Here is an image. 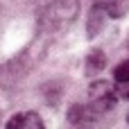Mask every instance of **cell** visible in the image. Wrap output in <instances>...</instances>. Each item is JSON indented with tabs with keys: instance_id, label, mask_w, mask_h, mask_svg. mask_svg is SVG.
I'll use <instances>...</instances> for the list:
<instances>
[{
	"instance_id": "6",
	"label": "cell",
	"mask_w": 129,
	"mask_h": 129,
	"mask_svg": "<svg viewBox=\"0 0 129 129\" xmlns=\"http://www.w3.org/2000/svg\"><path fill=\"white\" fill-rule=\"evenodd\" d=\"M104 66H107V54L102 50H98V48L91 50L88 57H86V73L88 75H98V73L104 70Z\"/></svg>"
},
{
	"instance_id": "1",
	"label": "cell",
	"mask_w": 129,
	"mask_h": 129,
	"mask_svg": "<svg viewBox=\"0 0 129 129\" xmlns=\"http://www.w3.org/2000/svg\"><path fill=\"white\" fill-rule=\"evenodd\" d=\"M118 100L120 98L116 93V86L98 79L88 86V102L70 107L68 122L75 129H107L111 125V116Z\"/></svg>"
},
{
	"instance_id": "8",
	"label": "cell",
	"mask_w": 129,
	"mask_h": 129,
	"mask_svg": "<svg viewBox=\"0 0 129 129\" xmlns=\"http://www.w3.org/2000/svg\"><path fill=\"white\" fill-rule=\"evenodd\" d=\"M116 93H118L120 100H129V82H120V84H116Z\"/></svg>"
},
{
	"instance_id": "5",
	"label": "cell",
	"mask_w": 129,
	"mask_h": 129,
	"mask_svg": "<svg viewBox=\"0 0 129 129\" xmlns=\"http://www.w3.org/2000/svg\"><path fill=\"white\" fill-rule=\"evenodd\" d=\"M95 5H100L109 18H122L129 11V0H95Z\"/></svg>"
},
{
	"instance_id": "2",
	"label": "cell",
	"mask_w": 129,
	"mask_h": 129,
	"mask_svg": "<svg viewBox=\"0 0 129 129\" xmlns=\"http://www.w3.org/2000/svg\"><path fill=\"white\" fill-rule=\"evenodd\" d=\"M79 14V0H54L50 2L39 16V32L41 34H57L63 32L68 25L75 23Z\"/></svg>"
},
{
	"instance_id": "9",
	"label": "cell",
	"mask_w": 129,
	"mask_h": 129,
	"mask_svg": "<svg viewBox=\"0 0 129 129\" xmlns=\"http://www.w3.org/2000/svg\"><path fill=\"white\" fill-rule=\"evenodd\" d=\"M127 120H129V113H127Z\"/></svg>"
},
{
	"instance_id": "4",
	"label": "cell",
	"mask_w": 129,
	"mask_h": 129,
	"mask_svg": "<svg viewBox=\"0 0 129 129\" xmlns=\"http://www.w3.org/2000/svg\"><path fill=\"white\" fill-rule=\"evenodd\" d=\"M107 18H109V16L104 14V9L93 2V7H91V11H88V23H86V34H88V39H95V36L104 29Z\"/></svg>"
},
{
	"instance_id": "3",
	"label": "cell",
	"mask_w": 129,
	"mask_h": 129,
	"mask_svg": "<svg viewBox=\"0 0 129 129\" xmlns=\"http://www.w3.org/2000/svg\"><path fill=\"white\" fill-rule=\"evenodd\" d=\"M5 129H45V125L36 111H20L7 120Z\"/></svg>"
},
{
	"instance_id": "7",
	"label": "cell",
	"mask_w": 129,
	"mask_h": 129,
	"mask_svg": "<svg viewBox=\"0 0 129 129\" xmlns=\"http://www.w3.org/2000/svg\"><path fill=\"white\" fill-rule=\"evenodd\" d=\"M113 79L120 84V82H129V59L125 61H120L118 66H116V70H113Z\"/></svg>"
}]
</instances>
